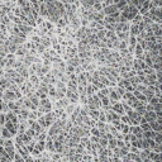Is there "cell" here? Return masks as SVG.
I'll return each mask as SVG.
<instances>
[{
	"label": "cell",
	"mask_w": 162,
	"mask_h": 162,
	"mask_svg": "<svg viewBox=\"0 0 162 162\" xmlns=\"http://www.w3.org/2000/svg\"><path fill=\"white\" fill-rule=\"evenodd\" d=\"M4 76L8 77L9 80H12L14 84H17L18 86H20L25 81L24 77L20 76L14 68H4Z\"/></svg>",
	"instance_id": "1"
},
{
	"label": "cell",
	"mask_w": 162,
	"mask_h": 162,
	"mask_svg": "<svg viewBox=\"0 0 162 162\" xmlns=\"http://www.w3.org/2000/svg\"><path fill=\"white\" fill-rule=\"evenodd\" d=\"M53 110V103L50 98H46V99H41L39 100V104H38V108H37V111L42 113V114H47Z\"/></svg>",
	"instance_id": "2"
},
{
	"label": "cell",
	"mask_w": 162,
	"mask_h": 162,
	"mask_svg": "<svg viewBox=\"0 0 162 162\" xmlns=\"http://www.w3.org/2000/svg\"><path fill=\"white\" fill-rule=\"evenodd\" d=\"M86 105H88L89 109H98V110L101 109V101L96 94L88 96V104Z\"/></svg>",
	"instance_id": "3"
},
{
	"label": "cell",
	"mask_w": 162,
	"mask_h": 162,
	"mask_svg": "<svg viewBox=\"0 0 162 162\" xmlns=\"http://www.w3.org/2000/svg\"><path fill=\"white\" fill-rule=\"evenodd\" d=\"M65 96L67 98V100L70 101V104H79V93L77 91H71V90H66Z\"/></svg>",
	"instance_id": "4"
},
{
	"label": "cell",
	"mask_w": 162,
	"mask_h": 162,
	"mask_svg": "<svg viewBox=\"0 0 162 162\" xmlns=\"http://www.w3.org/2000/svg\"><path fill=\"white\" fill-rule=\"evenodd\" d=\"M108 98H109V101H110L111 105L122 100V98L117 94V91H115L114 88H109V95H108Z\"/></svg>",
	"instance_id": "5"
},
{
	"label": "cell",
	"mask_w": 162,
	"mask_h": 162,
	"mask_svg": "<svg viewBox=\"0 0 162 162\" xmlns=\"http://www.w3.org/2000/svg\"><path fill=\"white\" fill-rule=\"evenodd\" d=\"M105 117H107V123L110 124L113 123L114 121H121V115H118L115 111H113L111 109L108 110V111H105Z\"/></svg>",
	"instance_id": "6"
},
{
	"label": "cell",
	"mask_w": 162,
	"mask_h": 162,
	"mask_svg": "<svg viewBox=\"0 0 162 162\" xmlns=\"http://www.w3.org/2000/svg\"><path fill=\"white\" fill-rule=\"evenodd\" d=\"M53 103V109H65L67 105L70 104V101L67 100V98H62L60 100H56V101H52Z\"/></svg>",
	"instance_id": "7"
},
{
	"label": "cell",
	"mask_w": 162,
	"mask_h": 162,
	"mask_svg": "<svg viewBox=\"0 0 162 162\" xmlns=\"http://www.w3.org/2000/svg\"><path fill=\"white\" fill-rule=\"evenodd\" d=\"M129 133L134 134L137 137V139H143V136H142V129H141L139 125H129Z\"/></svg>",
	"instance_id": "8"
},
{
	"label": "cell",
	"mask_w": 162,
	"mask_h": 162,
	"mask_svg": "<svg viewBox=\"0 0 162 162\" xmlns=\"http://www.w3.org/2000/svg\"><path fill=\"white\" fill-rule=\"evenodd\" d=\"M111 110L115 111L118 115H124V114H125L122 101H118V103H115V104H113V105H111Z\"/></svg>",
	"instance_id": "9"
},
{
	"label": "cell",
	"mask_w": 162,
	"mask_h": 162,
	"mask_svg": "<svg viewBox=\"0 0 162 162\" xmlns=\"http://www.w3.org/2000/svg\"><path fill=\"white\" fill-rule=\"evenodd\" d=\"M4 151H5V154L8 156L12 161L14 158V154H15V148H14V144H10V146H4Z\"/></svg>",
	"instance_id": "10"
},
{
	"label": "cell",
	"mask_w": 162,
	"mask_h": 162,
	"mask_svg": "<svg viewBox=\"0 0 162 162\" xmlns=\"http://www.w3.org/2000/svg\"><path fill=\"white\" fill-rule=\"evenodd\" d=\"M142 117L147 121V123H151V122L157 121V115H156V113H154V111H146Z\"/></svg>",
	"instance_id": "11"
},
{
	"label": "cell",
	"mask_w": 162,
	"mask_h": 162,
	"mask_svg": "<svg viewBox=\"0 0 162 162\" xmlns=\"http://www.w3.org/2000/svg\"><path fill=\"white\" fill-rule=\"evenodd\" d=\"M46 151H47V152H50V153L56 152V151H55L53 139H52L51 137H48V136H47V138H46Z\"/></svg>",
	"instance_id": "12"
},
{
	"label": "cell",
	"mask_w": 162,
	"mask_h": 162,
	"mask_svg": "<svg viewBox=\"0 0 162 162\" xmlns=\"http://www.w3.org/2000/svg\"><path fill=\"white\" fill-rule=\"evenodd\" d=\"M115 12H118L115 4H111L109 6H105V8H103V13L105 14V15H111V14H114Z\"/></svg>",
	"instance_id": "13"
},
{
	"label": "cell",
	"mask_w": 162,
	"mask_h": 162,
	"mask_svg": "<svg viewBox=\"0 0 162 162\" xmlns=\"http://www.w3.org/2000/svg\"><path fill=\"white\" fill-rule=\"evenodd\" d=\"M133 95H134V98H136L138 101H141V103H143V104H147V103H148V101H147V98H146L142 93H141V91L134 90V91H133Z\"/></svg>",
	"instance_id": "14"
},
{
	"label": "cell",
	"mask_w": 162,
	"mask_h": 162,
	"mask_svg": "<svg viewBox=\"0 0 162 162\" xmlns=\"http://www.w3.org/2000/svg\"><path fill=\"white\" fill-rule=\"evenodd\" d=\"M38 14L39 17H42L43 19H47V15H48V12H47V8H46V4L42 3L39 4V9H38Z\"/></svg>",
	"instance_id": "15"
},
{
	"label": "cell",
	"mask_w": 162,
	"mask_h": 162,
	"mask_svg": "<svg viewBox=\"0 0 162 162\" xmlns=\"http://www.w3.org/2000/svg\"><path fill=\"white\" fill-rule=\"evenodd\" d=\"M99 113H100V110H98V109H89L88 115L93 119V121L98 122V119H99Z\"/></svg>",
	"instance_id": "16"
},
{
	"label": "cell",
	"mask_w": 162,
	"mask_h": 162,
	"mask_svg": "<svg viewBox=\"0 0 162 162\" xmlns=\"http://www.w3.org/2000/svg\"><path fill=\"white\" fill-rule=\"evenodd\" d=\"M133 110H136L139 115H143L144 113H146V104H143V103H141V101H138V104L136 105V108L133 109Z\"/></svg>",
	"instance_id": "17"
},
{
	"label": "cell",
	"mask_w": 162,
	"mask_h": 162,
	"mask_svg": "<svg viewBox=\"0 0 162 162\" xmlns=\"http://www.w3.org/2000/svg\"><path fill=\"white\" fill-rule=\"evenodd\" d=\"M85 90H86V95H88V96L94 95V94H96V93H98V89L93 85V84H88L86 88H85Z\"/></svg>",
	"instance_id": "18"
},
{
	"label": "cell",
	"mask_w": 162,
	"mask_h": 162,
	"mask_svg": "<svg viewBox=\"0 0 162 162\" xmlns=\"http://www.w3.org/2000/svg\"><path fill=\"white\" fill-rule=\"evenodd\" d=\"M9 111V108H8V103L5 100H3L2 98H0V113H8Z\"/></svg>",
	"instance_id": "19"
},
{
	"label": "cell",
	"mask_w": 162,
	"mask_h": 162,
	"mask_svg": "<svg viewBox=\"0 0 162 162\" xmlns=\"http://www.w3.org/2000/svg\"><path fill=\"white\" fill-rule=\"evenodd\" d=\"M128 80H129V82H131V85H132V86H134V88L138 85V84H141V79H139V77H138L137 75H136V76L129 77Z\"/></svg>",
	"instance_id": "20"
},
{
	"label": "cell",
	"mask_w": 162,
	"mask_h": 162,
	"mask_svg": "<svg viewBox=\"0 0 162 162\" xmlns=\"http://www.w3.org/2000/svg\"><path fill=\"white\" fill-rule=\"evenodd\" d=\"M76 105H77V104H68L67 107L65 108V113H66V114H67L68 117L74 113V110H75V108H76Z\"/></svg>",
	"instance_id": "21"
},
{
	"label": "cell",
	"mask_w": 162,
	"mask_h": 162,
	"mask_svg": "<svg viewBox=\"0 0 162 162\" xmlns=\"http://www.w3.org/2000/svg\"><path fill=\"white\" fill-rule=\"evenodd\" d=\"M156 133L157 132H154V131H146V132L142 133V136H143V138H151V139H153L154 137H156Z\"/></svg>",
	"instance_id": "22"
},
{
	"label": "cell",
	"mask_w": 162,
	"mask_h": 162,
	"mask_svg": "<svg viewBox=\"0 0 162 162\" xmlns=\"http://www.w3.org/2000/svg\"><path fill=\"white\" fill-rule=\"evenodd\" d=\"M46 138H47V131H43L42 133H39V134L36 138H34V139H36L37 142H45Z\"/></svg>",
	"instance_id": "23"
},
{
	"label": "cell",
	"mask_w": 162,
	"mask_h": 162,
	"mask_svg": "<svg viewBox=\"0 0 162 162\" xmlns=\"http://www.w3.org/2000/svg\"><path fill=\"white\" fill-rule=\"evenodd\" d=\"M115 147H117V138L113 137V138L108 139V147H107V148L113 150V148H115Z\"/></svg>",
	"instance_id": "24"
},
{
	"label": "cell",
	"mask_w": 162,
	"mask_h": 162,
	"mask_svg": "<svg viewBox=\"0 0 162 162\" xmlns=\"http://www.w3.org/2000/svg\"><path fill=\"white\" fill-rule=\"evenodd\" d=\"M90 136H94V137L100 138L101 137V133L99 132V129H98L96 127H93V128H90Z\"/></svg>",
	"instance_id": "25"
},
{
	"label": "cell",
	"mask_w": 162,
	"mask_h": 162,
	"mask_svg": "<svg viewBox=\"0 0 162 162\" xmlns=\"http://www.w3.org/2000/svg\"><path fill=\"white\" fill-rule=\"evenodd\" d=\"M142 17H143L142 14H139V13H138L137 15H136L134 18H133V19L131 20V24H138L139 22H142Z\"/></svg>",
	"instance_id": "26"
},
{
	"label": "cell",
	"mask_w": 162,
	"mask_h": 162,
	"mask_svg": "<svg viewBox=\"0 0 162 162\" xmlns=\"http://www.w3.org/2000/svg\"><path fill=\"white\" fill-rule=\"evenodd\" d=\"M37 110H29V114H28V119H31V121H37Z\"/></svg>",
	"instance_id": "27"
},
{
	"label": "cell",
	"mask_w": 162,
	"mask_h": 162,
	"mask_svg": "<svg viewBox=\"0 0 162 162\" xmlns=\"http://www.w3.org/2000/svg\"><path fill=\"white\" fill-rule=\"evenodd\" d=\"M98 143H99L103 147V148H107V147H108V139L105 138V137H100L99 138V142H98Z\"/></svg>",
	"instance_id": "28"
},
{
	"label": "cell",
	"mask_w": 162,
	"mask_h": 162,
	"mask_svg": "<svg viewBox=\"0 0 162 162\" xmlns=\"http://www.w3.org/2000/svg\"><path fill=\"white\" fill-rule=\"evenodd\" d=\"M93 10H95V12H101V10H103L101 3H100V2H95L94 5H93Z\"/></svg>",
	"instance_id": "29"
},
{
	"label": "cell",
	"mask_w": 162,
	"mask_h": 162,
	"mask_svg": "<svg viewBox=\"0 0 162 162\" xmlns=\"http://www.w3.org/2000/svg\"><path fill=\"white\" fill-rule=\"evenodd\" d=\"M131 146L136 147V148H138V150H142V139H137V141H134V142H132V143H131Z\"/></svg>",
	"instance_id": "30"
},
{
	"label": "cell",
	"mask_w": 162,
	"mask_h": 162,
	"mask_svg": "<svg viewBox=\"0 0 162 162\" xmlns=\"http://www.w3.org/2000/svg\"><path fill=\"white\" fill-rule=\"evenodd\" d=\"M127 47H128V42H127V41H121V42H119V47H118V51L127 50Z\"/></svg>",
	"instance_id": "31"
},
{
	"label": "cell",
	"mask_w": 162,
	"mask_h": 162,
	"mask_svg": "<svg viewBox=\"0 0 162 162\" xmlns=\"http://www.w3.org/2000/svg\"><path fill=\"white\" fill-rule=\"evenodd\" d=\"M98 122H104L107 123V117H105V111L100 109V113H99V119H98Z\"/></svg>",
	"instance_id": "32"
},
{
	"label": "cell",
	"mask_w": 162,
	"mask_h": 162,
	"mask_svg": "<svg viewBox=\"0 0 162 162\" xmlns=\"http://www.w3.org/2000/svg\"><path fill=\"white\" fill-rule=\"evenodd\" d=\"M114 89H115V91H117V94H118L119 96H121V98H122V96L124 95V93H125V89L122 88V86H115Z\"/></svg>",
	"instance_id": "33"
},
{
	"label": "cell",
	"mask_w": 162,
	"mask_h": 162,
	"mask_svg": "<svg viewBox=\"0 0 162 162\" xmlns=\"http://www.w3.org/2000/svg\"><path fill=\"white\" fill-rule=\"evenodd\" d=\"M156 144H162V133H156V137L153 138Z\"/></svg>",
	"instance_id": "34"
},
{
	"label": "cell",
	"mask_w": 162,
	"mask_h": 162,
	"mask_svg": "<svg viewBox=\"0 0 162 162\" xmlns=\"http://www.w3.org/2000/svg\"><path fill=\"white\" fill-rule=\"evenodd\" d=\"M13 162H24V158L20 156L19 153L15 152V154H14V158H13Z\"/></svg>",
	"instance_id": "35"
},
{
	"label": "cell",
	"mask_w": 162,
	"mask_h": 162,
	"mask_svg": "<svg viewBox=\"0 0 162 162\" xmlns=\"http://www.w3.org/2000/svg\"><path fill=\"white\" fill-rule=\"evenodd\" d=\"M121 133H122V134H128V133H129V125L128 124H123L122 129H121Z\"/></svg>",
	"instance_id": "36"
},
{
	"label": "cell",
	"mask_w": 162,
	"mask_h": 162,
	"mask_svg": "<svg viewBox=\"0 0 162 162\" xmlns=\"http://www.w3.org/2000/svg\"><path fill=\"white\" fill-rule=\"evenodd\" d=\"M141 129H142V132H146V131H152L151 129V125L150 123H143V124H141Z\"/></svg>",
	"instance_id": "37"
},
{
	"label": "cell",
	"mask_w": 162,
	"mask_h": 162,
	"mask_svg": "<svg viewBox=\"0 0 162 162\" xmlns=\"http://www.w3.org/2000/svg\"><path fill=\"white\" fill-rule=\"evenodd\" d=\"M132 93H129V91H125V93H124V95L122 96V100L123 101H127V100H128L129 99V98H132Z\"/></svg>",
	"instance_id": "38"
},
{
	"label": "cell",
	"mask_w": 162,
	"mask_h": 162,
	"mask_svg": "<svg viewBox=\"0 0 162 162\" xmlns=\"http://www.w3.org/2000/svg\"><path fill=\"white\" fill-rule=\"evenodd\" d=\"M121 122H122L123 124H128V125H129V118L127 117L125 114H124V115H121Z\"/></svg>",
	"instance_id": "39"
},
{
	"label": "cell",
	"mask_w": 162,
	"mask_h": 162,
	"mask_svg": "<svg viewBox=\"0 0 162 162\" xmlns=\"http://www.w3.org/2000/svg\"><path fill=\"white\" fill-rule=\"evenodd\" d=\"M148 104H151V105H156V104H158V98H157V96L151 98V99L148 100Z\"/></svg>",
	"instance_id": "40"
},
{
	"label": "cell",
	"mask_w": 162,
	"mask_h": 162,
	"mask_svg": "<svg viewBox=\"0 0 162 162\" xmlns=\"http://www.w3.org/2000/svg\"><path fill=\"white\" fill-rule=\"evenodd\" d=\"M4 124H5V114L0 113V127H3Z\"/></svg>",
	"instance_id": "41"
},
{
	"label": "cell",
	"mask_w": 162,
	"mask_h": 162,
	"mask_svg": "<svg viewBox=\"0 0 162 162\" xmlns=\"http://www.w3.org/2000/svg\"><path fill=\"white\" fill-rule=\"evenodd\" d=\"M129 152H132V153H136V154H139L141 150H138V148H136V147L131 146V148H129Z\"/></svg>",
	"instance_id": "42"
},
{
	"label": "cell",
	"mask_w": 162,
	"mask_h": 162,
	"mask_svg": "<svg viewBox=\"0 0 162 162\" xmlns=\"http://www.w3.org/2000/svg\"><path fill=\"white\" fill-rule=\"evenodd\" d=\"M125 144H124V142H123L122 139H117V147H118V148H123Z\"/></svg>",
	"instance_id": "43"
},
{
	"label": "cell",
	"mask_w": 162,
	"mask_h": 162,
	"mask_svg": "<svg viewBox=\"0 0 162 162\" xmlns=\"http://www.w3.org/2000/svg\"><path fill=\"white\" fill-rule=\"evenodd\" d=\"M89 139H90L91 143H98V142H99V138H98V137H94V136H90Z\"/></svg>",
	"instance_id": "44"
},
{
	"label": "cell",
	"mask_w": 162,
	"mask_h": 162,
	"mask_svg": "<svg viewBox=\"0 0 162 162\" xmlns=\"http://www.w3.org/2000/svg\"><path fill=\"white\" fill-rule=\"evenodd\" d=\"M24 162H34V157L32 156V154H29V156H27L24 158Z\"/></svg>",
	"instance_id": "45"
},
{
	"label": "cell",
	"mask_w": 162,
	"mask_h": 162,
	"mask_svg": "<svg viewBox=\"0 0 162 162\" xmlns=\"http://www.w3.org/2000/svg\"><path fill=\"white\" fill-rule=\"evenodd\" d=\"M43 18H42V17H38L37 19H36V25H39V24H42V23H43Z\"/></svg>",
	"instance_id": "46"
},
{
	"label": "cell",
	"mask_w": 162,
	"mask_h": 162,
	"mask_svg": "<svg viewBox=\"0 0 162 162\" xmlns=\"http://www.w3.org/2000/svg\"><path fill=\"white\" fill-rule=\"evenodd\" d=\"M96 2H100V3H103V2H105V0H96Z\"/></svg>",
	"instance_id": "47"
}]
</instances>
